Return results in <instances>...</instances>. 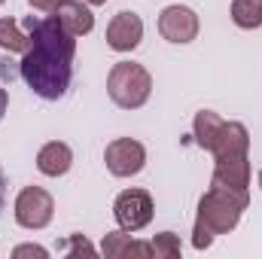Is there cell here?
Masks as SVG:
<instances>
[{
    "mask_svg": "<svg viewBox=\"0 0 262 259\" xmlns=\"http://www.w3.org/2000/svg\"><path fill=\"white\" fill-rule=\"evenodd\" d=\"M28 3H31L34 9H40V12H55L64 0H28Z\"/></svg>",
    "mask_w": 262,
    "mask_h": 259,
    "instance_id": "20",
    "label": "cell"
},
{
    "mask_svg": "<svg viewBox=\"0 0 262 259\" xmlns=\"http://www.w3.org/2000/svg\"><path fill=\"white\" fill-rule=\"evenodd\" d=\"M70 165H73V149L61 140H49L37 153V171L46 177H61L70 171Z\"/></svg>",
    "mask_w": 262,
    "mask_h": 259,
    "instance_id": "12",
    "label": "cell"
},
{
    "mask_svg": "<svg viewBox=\"0 0 262 259\" xmlns=\"http://www.w3.org/2000/svg\"><path fill=\"white\" fill-rule=\"evenodd\" d=\"M247 149H250V131L244 128L241 122H226L210 153H213V159L220 162V159H235V156H247Z\"/></svg>",
    "mask_w": 262,
    "mask_h": 259,
    "instance_id": "10",
    "label": "cell"
},
{
    "mask_svg": "<svg viewBox=\"0 0 262 259\" xmlns=\"http://www.w3.org/2000/svg\"><path fill=\"white\" fill-rule=\"evenodd\" d=\"M6 104H9V95H6V89H0V119L6 113Z\"/></svg>",
    "mask_w": 262,
    "mask_h": 259,
    "instance_id": "21",
    "label": "cell"
},
{
    "mask_svg": "<svg viewBox=\"0 0 262 259\" xmlns=\"http://www.w3.org/2000/svg\"><path fill=\"white\" fill-rule=\"evenodd\" d=\"M232 21L244 31L262 28V0H232Z\"/></svg>",
    "mask_w": 262,
    "mask_h": 259,
    "instance_id": "15",
    "label": "cell"
},
{
    "mask_svg": "<svg viewBox=\"0 0 262 259\" xmlns=\"http://www.w3.org/2000/svg\"><path fill=\"white\" fill-rule=\"evenodd\" d=\"M250 204L247 189H226V186H210V192L198 201V217L192 229V247L207 250L216 235L232 232L241 223L244 207Z\"/></svg>",
    "mask_w": 262,
    "mask_h": 259,
    "instance_id": "2",
    "label": "cell"
},
{
    "mask_svg": "<svg viewBox=\"0 0 262 259\" xmlns=\"http://www.w3.org/2000/svg\"><path fill=\"white\" fill-rule=\"evenodd\" d=\"M67 253H70V256H76V253H89V256H92L95 247H92L82 235H70V241H67Z\"/></svg>",
    "mask_w": 262,
    "mask_h": 259,
    "instance_id": "18",
    "label": "cell"
},
{
    "mask_svg": "<svg viewBox=\"0 0 262 259\" xmlns=\"http://www.w3.org/2000/svg\"><path fill=\"white\" fill-rule=\"evenodd\" d=\"M0 3H3V0H0Z\"/></svg>",
    "mask_w": 262,
    "mask_h": 259,
    "instance_id": "25",
    "label": "cell"
},
{
    "mask_svg": "<svg viewBox=\"0 0 262 259\" xmlns=\"http://www.w3.org/2000/svg\"><path fill=\"white\" fill-rule=\"evenodd\" d=\"M3 201H6V177L0 171V210H3Z\"/></svg>",
    "mask_w": 262,
    "mask_h": 259,
    "instance_id": "22",
    "label": "cell"
},
{
    "mask_svg": "<svg viewBox=\"0 0 262 259\" xmlns=\"http://www.w3.org/2000/svg\"><path fill=\"white\" fill-rule=\"evenodd\" d=\"M28 37H31V46L25 49V58L18 64L21 79L43 101L64 98L73 79V55H76L73 34L64 31V25L55 15L37 18V21L31 15Z\"/></svg>",
    "mask_w": 262,
    "mask_h": 259,
    "instance_id": "1",
    "label": "cell"
},
{
    "mask_svg": "<svg viewBox=\"0 0 262 259\" xmlns=\"http://www.w3.org/2000/svg\"><path fill=\"white\" fill-rule=\"evenodd\" d=\"M159 34L168 43H192L198 37V15L189 6H165L159 15Z\"/></svg>",
    "mask_w": 262,
    "mask_h": 259,
    "instance_id": "7",
    "label": "cell"
},
{
    "mask_svg": "<svg viewBox=\"0 0 262 259\" xmlns=\"http://www.w3.org/2000/svg\"><path fill=\"white\" fill-rule=\"evenodd\" d=\"M101 253L107 259H128V256H143L152 259V241H134L125 229L119 232H107L104 235V244H101Z\"/></svg>",
    "mask_w": 262,
    "mask_h": 259,
    "instance_id": "9",
    "label": "cell"
},
{
    "mask_svg": "<svg viewBox=\"0 0 262 259\" xmlns=\"http://www.w3.org/2000/svg\"><path fill=\"white\" fill-rule=\"evenodd\" d=\"M104 162H107V171L113 177H134L146 165V149L134 137H116L113 143H107Z\"/></svg>",
    "mask_w": 262,
    "mask_h": 259,
    "instance_id": "6",
    "label": "cell"
},
{
    "mask_svg": "<svg viewBox=\"0 0 262 259\" xmlns=\"http://www.w3.org/2000/svg\"><path fill=\"white\" fill-rule=\"evenodd\" d=\"M210 186H226V189H247L250 186V162L247 156L235 159H220L213 168V183Z\"/></svg>",
    "mask_w": 262,
    "mask_h": 259,
    "instance_id": "11",
    "label": "cell"
},
{
    "mask_svg": "<svg viewBox=\"0 0 262 259\" xmlns=\"http://www.w3.org/2000/svg\"><path fill=\"white\" fill-rule=\"evenodd\" d=\"M259 189H262V174H259Z\"/></svg>",
    "mask_w": 262,
    "mask_h": 259,
    "instance_id": "24",
    "label": "cell"
},
{
    "mask_svg": "<svg viewBox=\"0 0 262 259\" xmlns=\"http://www.w3.org/2000/svg\"><path fill=\"white\" fill-rule=\"evenodd\" d=\"M55 18L64 25V31H70L73 37L92 34V28H95V15H92V9H89L82 0H64V3L55 9Z\"/></svg>",
    "mask_w": 262,
    "mask_h": 259,
    "instance_id": "13",
    "label": "cell"
},
{
    "mask_svg": "<svg viewBox=\"0 0 262 259\" xmlns=\"http://www.w3.org/2000/svg\"><path fill=\"white\" fill-rule=\"evenodd\" d=\"M89 6H101V3H107V0H85Z\"/></svg>",
    "mask_w": 262,
    "mask_h": 259,
    "instance_id": "23",
    "label": "cell"
},
{
    "mask_svg": "<svg viewBox=\"0 0 262 259\" xmlns=\"http://www.w3.org/2000/svg\"><path fill=\"white\" fill-rule=\"evenodd\" d=\"M12 256H15V259H21V256L46 259V256H49V250H46V247H40V244H21V247H15V250H12Z\"/></svg>",
    "mask_w": 262,
    "mask_h": 259,
    "instance_id": "19",
    "label": "cell"
},
{
    "mask_svg": "<svg viewBox=\"0 0 262 259\" xmlns=\"http://www.w3.org/2000/svg\"><path fill=\"white\" fill-rule=\"evenodd\" d=\"M152 213H156V204L146 189H125L113 201V217H116L119 229H125V232H140L143 226H149Z\"/></svg>",
    "mask_w": 262,
    "mask_h": 259,
    "instance_id": "5",
    "label": "cell"
},
{
    "mask_svg": "<svg viewBox=\"0 0 262 259\" xmlns=\"http://www.w3.org/2000/svg\"><path fill=\"white\" fill-rule=\"evenodd\" d=\"M149 92H152V76L143 64H137V61L113 64L110 76H107V95L116 107L137 110L149 101Z\"/></svg>",
    "mask_w": 262,
    "mask_h": 259,
    "instance_id": "3",
    "label": "cell"
},
{
    "mask_svg": "<svg viewBox=\"0 0 262 259\" xmlns=\"http://www.w3.org/2000/svg\"><path fill=\"white\" fill-rule=\"evenodd\" d=\"M0 46L6 52H25L31 46V37L21 34V28L12 18H0Z\"/></svg>",
    "mask_w": 262,
    "mask_h": 259,
    "instance_id": "16",
    "label": "cell"
},
{
    "mask_svg": "<svg viewBox=\"0 0 262 259\" xmlns=\"http://www.w3.org/2000/svg\"><path fill=\"white\" fill-rule=\"evenodd\" d=\"M152 256L156 259H180V238L174 232H159L152 238Z\"/></svg>",
    "mask_w": 262,
    "mask_h": 259,
    "instance_id": "17",
    "label": "cell"
},
{
    "mask_svg": "<svg viewBox=\"0 0 262 259\" xmlns=\"http://www.w3.org/2000/svg\"><path fill=\"white\" fill-rule=\"evenodd\" d=\"M140 40H143V21H140V15L128 12V9L116 12L113 21L107 25V46L113 52H131V49L140 46Z\"/></svg>",
    "mask_w": 262,
    "mask_h": 259,
    "instance_id": "8",
    "label": "cell"
},
{
    "mask_svg": "<svg viewBox=\"0 0 262 259\" xmlns=\"http://www.w3.org/2000/svg\"><path fill=\"white\" fill-rule=\"evenodd\" d=\"M52 213H55V201L40 186H25L15 198V223L21 229H31V232L46 229L52 223Z\"/></svg>",
    "mask_w": 262,
    "mask_h": 259,
    "instance_id": "4",
    "label": "cell"
},
{
    "mask_svg": "<svg viewBox=\"0 0 262 259\" xmlns=\"http://www.w3.org/2000/svg\"><path fill=\"white\" fill-rule=\"evenodd\" d=\"M226 125V119L220 116V113H213V110H201L195 113V122H192V131H195V143L201 149H213V143H216V137H220V131Z\"/></svg>",
    "mask_w": 262,
    "mask_h": 259,
    "instance_id": "14",
    "label": "cell"
}]
</instances>
